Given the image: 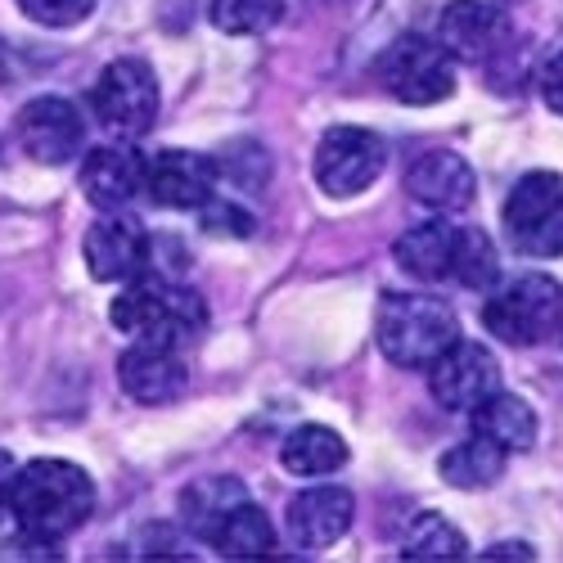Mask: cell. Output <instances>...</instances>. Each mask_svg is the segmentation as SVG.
Instances as JSON below:
<instances>
[{
	"instance_id": "4",
	"label": "cell",
	"mask_w": 563,
	"mask_h": 563,
	"mask_svg": "<svg viewBox=\"0 0 563 563\" xmlns=\"http://www.w3.org/2000/svg\"><path fill=\"white\" fill-rule=\"evenodd\" d=\"M483 324L509 347H541L563 330V289L550 275H514L487 298Z\"/></svg>"
},
{
	"instance_id": "20",
	"label": "cell",
	"mask_w": 563,
	"mask_h": 563,
	"mask_svg": "<svg viewBox=\"0 0 563 563\" xmlns=\"http://www.w3.org/2000/svg\"><path fill=\"white\" fill-rule=\"evenodd\" d=\"M279 460H285V468L298 478H324V474H334V468L347 464V442L324 424H302L285 438Z\"/></svg>"
},
{
	"instance_id": "16",
	"label": "cell",
	"mask_w": 563,
	"mask_h": 563,
	"mask_svg": "<svg viewBox=\"0 0 563 563\" xmlns=\"http://www.w3.org/2000/svg\"><path fill=\"white\" fill-rule=\"evenodd\" d=\"M356 519V500L352 492L343 487H311V492H298L285 509V523H289V537L302 545V550H324L347 537Z\"/></svg>"
},
{
	"instance_id": "25",
	"label": "cell",
	"mask_w": 563,
	"mask_h": 563,
	"mask_svg": "<svg viewBox=\"0 0 563 563\" xmlns=\"http://www.w3.org/2000/svg\"><path fill=\"white\" fill-rule=\"evenodd\" d=\"M285 19V0H212V27L225 36H253Z\"/></svg>"
},
{
	"instance_id": "1",
	"label": "cell",
	"mask_w": 563,
	"mask_h": 563,
	"mask_svg": "<svg viewBox=\"0 0 563 563\" xmlns=\"http://www.w3.org/2000/svg\"><path fill=\"white\" fill-rule=\"evenodd\" d=\"M90 509H96V483L86 468L68 460H32L19 468L10 514L23 537L64 541L90 519Z\"/></svg>"
},
{
	"instance_id": "23",
	"label": "cell",
	"mask_w": 563,
	"mask_h": 563,
	"mask_svg": "<svg viewBox=\"0 0 563 563\" xmlns=\"http://www.w3.org/2000/svg\"><path fill=\"white\" fill-rule=\"evenodd\" d=\"M208 545L217 554H230V559H257L275 545V532H271V519L253 505V500H240L225 519L212 528Z\"/></svg>"
},
{
	"instance_id": "13",
	"label": "cell",
	"mask_w": 563,
	"mask_h": 563,
	"mask_svg": "<svg viewBox=\"0 0 563 563\" xmlns=\"http://www.w3.org/2000/svg\"><path fill=\"white\" fill-rule=\"evenodd\" d=\"M118 384L140 406H167L185 388V361L176 343L158 339H131V347L118 356Z\"/></svg>"
},
{
	"instance_id": "19",
	"label": "cell",
	"mask_w": 563,
	"mask_h": 563,
	"mask_svg": "<svg viewBox=\"0 0 563 563\" xmlns=\"http://www.w3.org/2000/svg\"><path fill=\"white\" fill-rule=\"evenodd\" d=\"M505 455H509V451H505L500 442L474 433L468 442L451 446V451L438 460V474H442L451 487H460V492H478V487L500 483V474H505Z\"/></svg>"
},
{
	"instance_id": "24",
	"label": "cell",
	"mask_w": 563,
	"mask_h": 563,
	"mask_svg": "<svg viewBox=\"0 0 563 563\" xmlns=\"http://www.w3.org/2000/svg\"><path fill=\"white\" fill-rule=\"evenodd\" d=\"M401 554L406 559H464L468 541L451 519H442V514H419V519L406 528Z\"/></svg>"
},
{
	"instance_id": "2",
	"label": "cell",
	"mask_w": 563,
	"mask_h": 563,
	"mask_svg": "<svg viewBox=\"0 0 563 563\" xmlns=\"http://www.w3.org/2000/svg\"><path fill=\"white\" fill-rule=\"evenodd\" d=\"M113 330L131 334V339H158V343H180L199 334L208 324V302L190 289L176 285L163 275H140L131 285H122V294L109 307Z\"/></svg>"
},
{
	"instance_id": "28",
	"label": "cell",
	"mask_w": 563,
	"mask_h": 563,
	"mask_svg": "<svg viewBox=\"0 0 563 563\" xmlns=\"http://www.w3.org/2000/svg\"><path fill=\"white\" fill-rule=\"evenodd\" d=\"M203 225H208L212 234H249V230H253V221L244 217V208H234V203H225V199H208V203H203Z\"/></svg>"
},
{
	"instance_id": "32",
	"label": "cell",
	"mask_w": 563,
	"mask_h": 563,
	"mask_svg": "<svg viewBox=\"0 0 563 563\" xmlns=\"http://www.w3.org/2000/svg\"><path fill=\"white\" fill-rule=\"evenodd\" d=\"M10 77V51H5V41H0V81Z\"/></svg>"
},
{
	"instance_id": "31",
	"label": "cell",
	"mask_w": 563,
	"mask_h": 563,
	"mask_svg": "<svg viewBox=\"0 0 563 563\" xmlns=\"http://www.w3.org/2000/svg\"><path fill=\"white\" fill-rule=\"evenodd\" d=\"M487 554H492V559H537V550L523 545V541H500V545H492Z\"/></svg>"
},
{
	"instance_id": "9",
	"label": "cell",
	"mask_w": 563,
	"mask_h": 563,
	"mask_svg": "<svg viewBox=\"0 0 563 563\" xmlns=\"http://www.w3.org/2000/svg\"><path fill=\"white\" fill-rule=\"evenodd\" d=\"M86 271L100 279V285H131V279L150 275L154 262V240L145 234L131 212H104L96 225L86 230Z\"/></svg>"
},
{
	"instance_id": "7",
	"label": "cell",
	"mask_w": 563,
	"mask_h": 563,
	"mask_svg": "<svg viewBox=\"0 0 563 563\" xmlns=\"http://www.w3.org/2000/svg\"><path fill=\"white\" fill-rule=\"evenodd\" d=\"M90 109H96L100 126L122 135V140H135L145 135L158 118V77L150 64L140 59H118L100 73L96 90H90Z\"/></svg>"
},
{
	"instance_id": "8",
	"label": "cell",
	"mask_w": 563,
	"mask_h": 563,
	"mask_svg": "<svg viewBox=\"0 0 563 563\" xmlns=\"http://www.w3.org/2000/svg\"><path fill=\"white\" fill-rule=\"evenodd\" d=\"M388 145L365 126H334L316 145V185L330 199H356L379 180Z\"/></svg>"
},
{
	"instance_id": "30",
	"label": "cell",
	"mask_w": 563,
	"mask_h": 563,
	"mask_svg": "<svg viewBox=\"0 0 563 563\" xmlns=\"http://www.w3.org/2000/svg\"><path fill=\"white\" fill-rule=\"evenodd\" d=\"M14 483H19V464H14V455H10V451H0V519L10 514Z\"/></svg>"
},
{
	"instance_id": "26",
	"label": "cell",
	"mask_w": 563,
	"mask_h": 563,
	"mask_svg": "<svg viewBox=\"0 0 563 563\" xmlns=\"http://www.w3.org/2000/svg\"><path fill=\"white\" fill-rule=\"evenodd\" d=\"M500 275V257L483 230H460V249H455V285L464 289H492Z\"/></svg>"
},
{
	"instance_id": "21",
	"label": "cell",
	"mask_w": 563,
	"mask_h": 563,
	"mask_svg": "<svg viewBox=\"0 0 563 563\" xmlns=\"http://www.w3.org/2000/svg\"><path fill=\"white\" fill-rule=\"evenodd\" d=\"M474 433L500 442L505 451H528L537 442V410L514 393H492L474 410Z\"/></svg>"
},
{
	"instance_id": "3",
	"label": "cell",
	"mask_w": 563,
	"mask_h": 563,
	"mask_svg": "<svg viewBox=\"0 0 563 563\" xmlns=\"http://www.w3.org/2000/svg\"><path fill=\"white\" fill-rule=\"evenodd\" d=\"M455 339L460 320L433 294H388L379 302V352L401 369H429Z\"/></svg>"
},
{
	"instance_id": "15",
	"label": "cell",
	"mask_w": 563,
	"mask_h": 563,
	"mask_svg": "<svg viewBox=\"0 0 563 563\" xmlns=\"http://www.w3.org/2000/svg\"><path fill=\"white\" fill-rule=\"evenodd\" d=\"M406 190L419 199V203H429L438 208L442 217L451 212H468L478 199V176L474 167H468L460 154L451 150H429V154H419L406 172Z\"/></svg>"
},
{
	"instance_id": "22",
	"label": "cell",
	"mask_w": 563,
	"mask_h": 563,
	"mask_svg": "<svg viewBox=\"0 0 563 563\" xmlns=\"http://www.w3.org/2000/svg\"><path fill=\"white\" fill-rule=\"evenodd\" d=\"M240 500H249V492H244L240 478H203V483H190V487L180 492V519H185V528H190L195 537L208 541L212 528Z\"/></svg>"
},
{
	"instance_id": "17",
	"label": "cell",
	"mask_w": 563,
	"mask_h": 563,
	"mask_svg": "<svg viewBox=\"0 0 563 563\" xmlns=\"http://www.w3.org/2000/svg\"><path fill=\"white\" fill-rule=\"evenodd\" d=\"M140 190H145V163H140L131 150L104 145V150L86 154V163H81V195L96 203L100 212L126 208Z\"/></svg>"
},
{
	"instance_id": "18",
	"label": "cell",
	"mask_w": 563,
	"mask_h": 563,
	"mask_svg": "<svg viewBox=\"0 0 563 563\" xmlns=\"http://www.w3.org/2000/svg\"><path fill=\"white\" fill-rule=\"evenodd\" d=\"M455 249L460 230L451 221H424L393 244V257L415 279H455Z\"/></svg>"
},
{
	"instance_id": "14",
	"label": "cell",
	"mask_w": 563,
	"mask_h": 563,
	"mask_svg": "<svg viewBox=\"0 0 563 563\" xmlns=\"http://www.w3.org/2000/svg\"><path fill=\"white\" fill-rule=\"evenodd\" d=\"M145 190L158 208L203 212V203L217 190V167L203 154H190V150H163L145 167Z\"/></svg>"
},
{
	"instance_id": "6",
	"label": "cell",
	"mask_w": 563,
	"mask_h": 563,
	"mask_svg": "<svg viewBox=\"0 0 563 563\" xmlns=\"http://www.w3.org/2000/svg\"><path fill=\"white\" fill-rule=\"evenodd\" d=\"M505 234L523 257H563V176L528 172L505 199Z\"/></svg>"
},
{
	"instance_id": "11",
	"label": "cell",
	"mask_w": 563,
	"mask_h": 563,
	"mask_svg": "<svg viewBox=\"0 0 563 563\" xmlns=\"http://www.w3.org/2000/svg\"><path fill=\"white\" fill-rule=\"evenodd\" d=\"M429 388L446 410H468L474 415L492 393H500V361L478 343H460L455 339L429 365Z\"/></svg>"
},
{
	"instance_id": "10",
	"label": "cell",
	"mask_w": 563,
	"mask_h": 563,
	"mask_svg": "<svg viewBox=\"0 0 563 563\" xmlns=\"http://www.w3.org/2000/svg\"><path fill=\"white\" fill-rule=\"evenodd\" d=\"M81 113L73 100L64 96H41V100H27L19 109V122H14V140L19 150L41 163V167H64L81 154Z\"/></svg>"
},
{
	"instance_id": "29",
	"label": "cell",
	"mask_w": 563,
	"mask_h": 563,
	"mask_svg": "<svg viewBox=\"0 0 563 563\" xmlns=\"http://www.w3.org/2000/svg\"><path fill=\"white\" fill-rule=\"evenodd\" d=\"M541 100H545L550 113L563 118V51L541 68Z\"/></svg>"
},
{
	"instance_id": "12",
	"label": "cell",
	"mask_w": 563,
	"mask_h": 563,
	"mask_svg": "<svg viewBox=\"0 0 563 563\" xmlns=\"http://www.w3.org/2000/svg\"><path fill=\"white\" fill-rule=\"evenodd\" d=\"M438 41L468 64H492L505 55L514 32H509L505 10L492 5V0H451L438 19Z\"/></svg>"
},
{
	"instance_id": "5",
	"label": "cell",
	"mask_w": 563,
	"mask_h": 563,
	"mask_svg": "<svg viewBox=\"0 0 563 563\" xmlns=\"http://www.w3.org/2000/svg\"><path fill=\"white\" fill-rule=\"evenodd\" d=\"M374 77L393 100L429 109L455 96V64L442 41L429 36H397L374 64Z\"/></svg>"
},
{
	"instance_id": "27",
	"label": "cell",
	"mask_w": 563,
	"mask_h": 563,
	"mask_svg": "<svg viewBox=\"0 0 563 563\" xmlns=\"http://www.w3.org/2000/svg\"><path fill=\"white\" fill-rule=\"evenodd\" d=\"M19 10L41 27H77L81 19H90L96 0H19Z\"/></svg>"
}]
</instances>
